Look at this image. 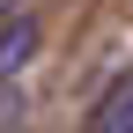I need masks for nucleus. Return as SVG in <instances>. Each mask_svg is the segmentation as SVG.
<instances>
[{
  "instance_id": "obj_1",
  "label": "nucleus",
  "mask_w": 133,
  "mask_h": 133,
  "mask_svg": "<svg viewBox=\"0 0 133 133\" xmlns=\"http://www.w3.org/2000/svg\"><path fill=\"white\" fill-rule=\"evenodd\" d=\"M30 59H37V15H15V22L0 30V81H15Z\"/></svg>"
},
{
  "instance_id": "obj_2",
  "label": "nucleus",
  "mask_w": 133,
  "mask_h": 133,
  "mask_svg": "<svg viewBox=\"0 0 133 133\" xmlns=\"http://www.w3.org/2000/svg\"><path fill=\"white\" fill-rule=\"evenodd\" d=\"M89 133H133V74H118V81H111V96L96 104Z\"/></svg>"
}]
</instances>
